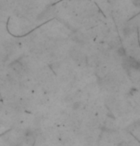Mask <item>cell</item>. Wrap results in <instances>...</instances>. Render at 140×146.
Returning a JSON list of instances; mask_svg holds the SVG:
<instances>
[{
  "mask_svg": "<svg viewBox=\"0 0 140 146\" xmlns=\"http://www.w3.org/2000/svg\"><path fill=\"white\" fill-rule=\"evenodd\" d=\"M124 63L126 64L128 68L133 69L134 71H139L140 70V60L133 56H126Z\"/></svg>",
  "mask_w": 140,
  "mask_h": 146,
  "instance_id": "cell-1",
  "label": "cell"
},
{
  "mask_svg": "<svg viewBox=\"0 0 140 146\" xmlns=\"http://www.w3.org/2000/svg\"><path fill=\"white\" fill-rule=\"evenodd\" d=\"M133 2L136 7L140 8V0H133Z\"/></svg>",
  "mask_w": 140,
  "mask_h": 146,
  "instance_id": "cell-2",
  "label": "cell"
}]
</instances>
